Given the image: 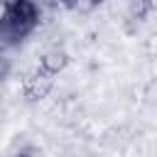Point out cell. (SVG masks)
<instances>
[{
    "mask_svg": "<svg viewBox=\"0 0 157 157\" xmlns=\"http://www.w3.org/2000/svg\"><path fill=\"white\" fill-rule=\"evenodd\" d=\"M69 66V54L61 49V47H52V49H47L42 56H39V69H44V71H49V74H61L64 69Z\"/></svg>",
    "mask_w": 157,
    "mask_h": 157,
    "instance_id": "3",
    "label": "cell"
},
{
    "mask_svg": "<svg viewBox=\"0 0 157 157\" xmlns=\"http://www.w3.org/2000/svg\"><path fill=\"white\" fill-rule=\"evenodd\" d=\"M17 157H44V150H39V147H34V145H32V147H25Z\"/></svg>",
    "mask_w": 157,
    "mask_h": 157,
    "instance_id": "7",
    "label": "cell"
},
{
    "mask_svg": "<svg viewBox=\"0 0 157 157\" xmlns=\"http://www.w3.org/2000/svg\"><path fill=\"white\" fill-rule=\"evenodd\" d=\"M10 71H12V59L0 49V81H5L10 76Z\"/></svg>",
    "mask_w": 157,
    "mask_h": 157,
    "instance_id": "5",
    "label": "cell"
},
{
    "mask_svg": "<svg viewBox=\"0 0 157 157\" xmlns=\"http://www.w3.org/2000/svg\"><path fill=\"white\" fill-rule=\"evenodd\" d=\"M39 25V5L37 0H12L7 15L0 20V49L17 47L27 39Z\"/></svg>",
    "mask_w": 157,
    "mask_h": 157,
    "instance_id": "1",
    "label": "cell"
},
{
    "mask_svg": "<svg viewBox=\"0 0 157 157\" xmlns=\"http://www.w3.org/2000/svg\"><path fill=\"white\" fill-rule=\"evenodd\" d=\"M145 52H147L150 56H157V29L150 32V37L145 39Z\"/></svg>",
    "mask_w": 157,
    "mask_h": 157,
    "instance_id": "6",
    "label": "cell"
},
{
    "mask_svg": "<svg viewBox=\"0 0 157 157\" xmlns=\"http://www.w3.org/2000/svg\"><path fill=\"white\" fill-rule=\"evenodd\" d=\"M98 2H101V0H74L69 10H74V12H78V15H88V12H93V10L98 7Z\"/></svg>",
    "mask_w": 157,
    "mask_h": 157,
    "instance_id": "4",
    "label": "cell"
},
{
    "mask_svg": "<svg viewBox=\"0 0 157 157\" xmlns=\"http://www.w3.org/2000/svg\"><path fill=\"white\" fill-rule=\"evenodd\" d=\"M7 10H10V0H0V20L7 15Z\"/></svg>",
    "mask_w": 157,
    "mask_h": 157,
    "instance_id": "8",
    "label": "cell"
},
{
    "mask_svg": "<svg viewBox=\"0 0 157 157\" xmlns=\"http://www.w3.org/2000/svg\"><path fill=\"white\" fill-rule=\"evenodd\" d=\"M54 83H56L54 74L39 69V64H37L32 71H27V74L22 76V83H20V86H22V91H25V96H27L29 101H44V98L52 96Z\"/></svg>",
    "mask_w": 157,
    "mask_h": 157,
    "instance_id": "2",
    "label": "cell"
}]
</instances>
